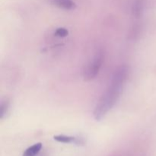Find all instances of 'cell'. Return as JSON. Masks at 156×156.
I'll use <instances>...</instances> for the list:
<instances>
[{
    "label": "cell",
    "instance_id": "277c9868",
    "mask_svg": "<svg viewBox=\"0 0 156 156\" xmlns=\"http://www.w3.org/2000/svg\"><path fill=\"white\" fill-rule=\"evenodd\" d=\"M144 10V0H134L132 6V15L135 18H140Z\"/></svg>",
    "mask_w": 156,
    "mask_h": 156
},
{
    "label": "cell",
    "instance_id": "ba28073f",
    "mask_svg": "<svg viewBox=\"0 0 156 156\" xmlns=\"http://www.w3.org/2000/svg\"><path fill=\"white\" fill-rule=\"evenodd\" d=\"M69 34V31L66 28H64V27H59L57 28L55 31V35L59 37H65L67 35Z\"/></svg>",
    "mask_w": 156,
    "mask_h": 156
},
{
    "label": "cell",
    "instance_id": "5b68a950",
    "mask_svg": "<svg viewBox=\"0 0 156 156\" xmlns=\"http://www.w3.org/2000/svg\"><path fill=\"white\" fill-rule=\"evenodd\" d=\"M56 141L62 143H76V144H81V142L79 139L76 138L74 136H70L66 135H57L53 137Z\"/></svg>",
    "mask_w": 156,
    "mask_h": 156
},
{
    "label": "cell",
    "instance_id": "7a4b0ae2",
    "mask_svg": "<svg viewBox=\"0 0 156 156\" xmlns=\"http://www.w3.org/2000/svg\"><path fill=\"white\" fill-rule=\"evenodd\" d=\"M104 61H105V53H104L103 50L100 49V50H97L92 60L86 66L84 69V79L85 81H90L94 79L96 76L98 74Z\"/></svg>",
    "mask_w": 156,
    "mask_h": 156
},
{
    "label": "cell",
    "instance_id": "6da1fadb",
    "mask_svg": "<svg viewBox=\"0 0 156 156\" xmlns=\"http://www.w3.org/2000/svg\"><path fill=\"white\" fill-rule=\"evenodd\" d=\"M129 70L125 66H121L114 72L108 88L99 99L94 108L93 114L96 120L103 119L117 103L127 80Z\"/></svg>",
    "mask_w": 156,
    "mask_h": 156
},
{
    "label": "cell",
    "instance_id": "8992f818",
    "mask_svg": "<svg viewBox=\"0 0 156 156\" xmlns=\"http://www.w3.org/2000/svg\"><path fill=\"white\" fill-rule=\"evenodd\" d=\"M42 149V143H38L27 148L23 153L22 156H36Z\"/></svg>",
    "mask_w": 156,
    "mask_h": 156
},
{
    "label": "cell",
    "instance_id": "52a82bcc",
    "mask_svg": "<svg viewBox=\"0 0 156 156\" xmlns=\"http://www.w3.org/2000/svg\"><path fill=\"white\" fill-rule=\"evenodd\" d=\"M10 109V101L8 98H3L1 101V105H0V118L3 120L9 113Z\"/></svg>",
    "mask_w": 156,
    "mask_h": 156
},
{
    "label": "cell",
    "instance_id": "3957f363",
    "mask_svg": "<svg viewBox=\"0 0 156 156\" xmlns=\"http://www.w3.org/2000/svg\"><path fill=\"white\" fill-rule=\"evenodd\" d=\"M49 2L50 4L64 10H73L76 7L73 0H49Z\"/></svg>",
    "mask_w": 156,
    "mask_h": 156
}]
</instances>
